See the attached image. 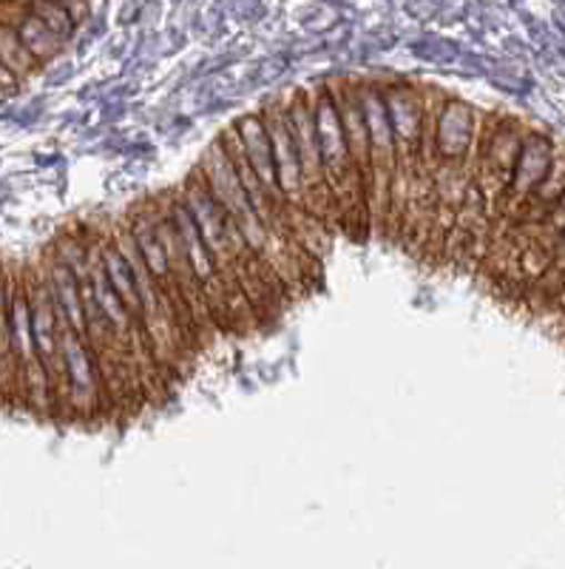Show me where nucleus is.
<instances>
[{
	"instance_id": "3",
	"label": "nucleus",
	"mask_w": 565,
	"mask_h": 569,
	"mask_svg": "<svg viewBox=\"0 0 565 569\" xmlns=\"http://www.w3.org/2000/svg\"><path fill=\"white\" fill-rule=\"evenodd\" d=\"M361 109H364L366 131H370V162H373V186L366 197V213H370V231H384L386 211H390L392 186L398 171V154H395V137H392L390 111H386L384 86L359 80Z\"/></svg>"
},
{
	"instance_id": "8",
	"label": "nucleus",
	"mask_w": 565,
	"mask_h": 569,
	"mask_svg": "<svg viewBox=\"0 0 565 569\" xmlns=\"http://www.w3.org/2000/svg\"><path fill=\"white\" fill-rule=\"evenodd\" d=\"M0 63L7 66L18 80L32 74L40 66L38 60L27 52V46L20 43L18 32H14L12 27H7V23H0Z\"/></svg>"
},
{
	"instance_id": "2",
	"label": "nucleus",
	"mask_w": 565,
	"mask_h": 569,
	"mask_svg": "<svg viewBox=\"0 0 565 569\" xmlns=\"http://www.w3.org/2000/svg\"><path fill=\"white\" fill-rule=\"evenodd\" d=\"M532 134V126L514 114H483L481 134H477V162L472 186L486 200L488 211L495 213L497 202L508 191L523 142Z\"/></svg>"
},
{
	"instance_id": "4",
	"label": "nucleus",
	"mask_w": 565,
	"mask_h": 569,
	"mask_svg": "<svg viewBox=\"0 0 565 569\" xmlns=\"http://www.w3.org/2000/svg\"><path fill=\"white\" fill-rule=\"evenodd\" d=\"M287 120L290 134H293V146H296L299 166H302L307 217L319 222V226L327 228V231H339L341 217L322 166V151H319V137H315L313 98H310V91H293V94H290Z\"/></svg>"
},
{
	"instance_id": "5",
	"label": "nucleus",
	"mask_w": 565,
	"mask_h": 569,
	"mask_svg": "<svg viewBox=\"0 0 565 569\" xmlns=\"http://www.w3.org/2000/svg\"><path fill=\"white\" fill-rule=\"evenodd\" d=\"M168 206V213H171V220H174L176 233H180V242L185 248V257L191 262L193 273H196V282H200L202 293H205V302L211 308V317L216 322L219 333H231L233 330V313H231V297H228V288L219 277L216 266H213L211 253H208L205 242H202V233L193 222L191 211H188L185 200H182L180 188L171 191V194L162 197Z\"/></svg>"
},
{
	"instance_id": "6",
	"label": "nucleus",
	"mask_w": 565,
	"mask_h": 569,
	"mask_svg": "<svg viewBox=\"0 0 565 569\" xmlns=\"http://www.w3.org/2000/svg\"><path fill=\"white\" fill-rule=\"evenodd\" d=\"M236 131H239V140H242L244 157H248V162H251V169H253V174H256V180L262 182L264 194L276 202L282 211H287L282 191H279L276 166H273V149H270V137H268V129H264L262 114H244L242 120L236 123ZM290 226H293V222H290Z\"/></svg>"
},
{
	"instance_id": "7",
	"label": "nucleus",
	"mask_w": 565,
	"mask_h": 569,
	"mask_svg": "<svg viewBox=\"0 0 565 569\" xmlns=\"http://www.w3.org/2000/svg\"><path fill=\"white\" fill-rule=\"evenodd\" d=\"M14 32H18L20 43L27 46V52L38 63H43V60L54 58L60 52V38L32 12V7H27V12L20 14L18 23H14Z\"/></svg>"
},
{
	"instance_id": "9",
	"label": "nucleus",
	"mask_w": 565,
	"mask_h": 569,
	"mask_svg": "<svg viewBox=\"0 0 565 569\" xmlns=\"http://www.w3.org/2000/svg\"><path fill=\"white\" fill-rule=\"evenodd\" d=\"M563 231H565V194H563V200H559L557 206H554V211L548 213L546 222H543V226H537V233H534V240H539V242H543V246L554 248V246H557L559 233H563Z\"/></svg>"
},
{
	"instance_id": "10",
	"label": "nucleus",
	"mask_w": 565,
	"mask_h": 569,
	"mask_svg": "<svg viewBox=\"0 0 565 569\" xmlns=\"http://www.w3.org/2000/svg\"><path fill=\"white\" fill-rule=\"evenodd\" d=\"M32 12L38 14V18L43 20L46 27L52 29L60 40L71 32V27H74L71 9H65V7H32Z\"/></svg>"
},
{
	"instance_id": "1",
	"label": "nucleus",
	"mask_w": 565,
	"mask_h": 569,
	"mask_svg": "<svg viewBox=\"0 0 565 569\" xmlns=\"http://www.w3.org/2000/svg\"><path fill=\"white\" fill-rule=\"evenodd\" d=\"M310 98H313L315 137H319L322 166L324 174H327L330 191H333L335 208H339L341 228L350 237H361L364 231H370V213H366L364 182H361L359 169H355L353 157H350L339 106H335L333 91H330L327 83L310 91Z\"/></svg>"
}]
</instances>
